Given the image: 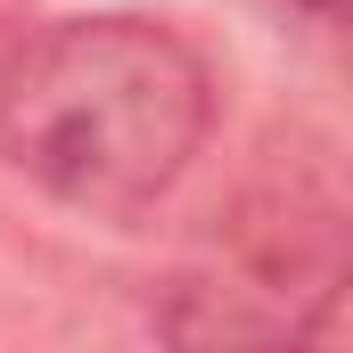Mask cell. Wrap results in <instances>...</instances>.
Instances as JSON below:
<instances>
[{"label": "cell", "mask_w": 353, "mask_h": 353, "mask_svg": "<svg viewBox=\"0 0 353 353\" xmlns=\"http://www.w3.org/2000/svg\"><path fill=\"white\" fill-rule=\"evenodd\" d=\"M214 132V58L157 8H74L0 58V157L83 222H140Z\"/></svg>", "instance_id": "6da1fadb"}, {"label": "cell", "mask_w": 353, "mask_h": 353, "mask_svg": "<svg viewBox=\"0 0 353 353\" xmlns=\"http://www.w3.org/2000/svg\"><path fill=\"white\" fill-rule=\"evenodd\" d=\"M165 353H296V321L239 279H173L157 296Z\"/></svg>", "instance_id": "7a4b0ae2"}, {"label": "cell", "mask_w": 353, "mask_h": 353, "mask_svg": "<svg viewBox=\"0 0 353 353\" xmlns=\"http://www.w3.org/2000/svg\"><path fill=\"white\" fill-rule=\"evenodd\" d=\"M296 8H304L312 25H337V8H345V0H296Z\"/></svg>", "instance_id": "3957f363"}]
</instances>
